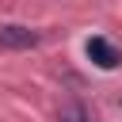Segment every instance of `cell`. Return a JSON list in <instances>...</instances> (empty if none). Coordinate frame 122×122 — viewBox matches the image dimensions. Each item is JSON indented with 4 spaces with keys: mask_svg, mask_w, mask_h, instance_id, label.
Wrapping results in <instances>:
<instances>
[{
    "mask_svg": "<svg viewBox=\"0 0 122 122\" xmlns=\"http://www.w3.org/2000/svg\"><path fill=\"white\" fill-rule=\"evenodd\" d=\"M57 118L61 122H92V114H88V107L84 103H61V111H57Z\"/></svg>",
    "mask_w": 122,
    "mask_h": 122,
    "instance_id": "3957f363",
    "label": "cell"
},
{
    "mask_svg": "<svg viewBox=\"0 0 122 122\" xmlns=\"http://www.w3.org/2000/svg\"><path fill=\"white\" fill-rule=\"evenodd\" d=\"M84 50H88V57H92L99 69H118V65H122V53H118V46H111L103 34L88 38V46H84Z\"/></svg>",
    "mask_w": 122,
    "mask_h": 122,
    "instance_id": "6da1fadb",
    "label": "cell"
},
{
    "mask_svg": "<svg viewBox=\"0 0 122 122\" xmlns=\"http://www.w3.org/2000/svg\"><path fill=\"white\" fill-rule=\"evenodd\" d=\"M30 46H38V30L19 27V23L0 27V50H30Z\"/></svg>",
    "mask_w": 122,
    "mask_h": 122,
    "instance_id": "7a4b0ae2",
    "label": "cell"
}]
</instances>
